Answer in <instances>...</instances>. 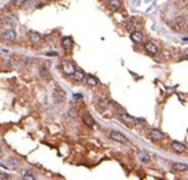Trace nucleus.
I'll use <instances>...</instances> for the list:
<instances>
[{
    "label": "nucleus",
    "mask_w": 188,
    "mask_h": 180,
    "mask_svg": "<svg viewBox=\"0 0 188 180\" xmlns=\"http://www.w3.org/2000/svg\"><path fill=\"white\" fill-rule=\"evenodd\" d=\"M108 136H109L111 140H113V141H116L118 143H127V138L121 132H118V131H111L108 133Z\"/></svg>",
    "instance_id": "1"
},
{
    "label": "nucleus",
    "mask_w": 188,
    "mask_h": 180,
    "mask_svg": "<svg viewBox=\"0 0 188 180\" xmlns=\"http://www.w3.org/2000/svg\"><path fill=\"white\" fill-rule=\"evenodd\" d=\"M119 119H121V121H122L126 126H129V127H133V126L137 124V119L133 118V117L130 116V114H126V113H122L121 116H119Z\"/></svg>",
    "instance_id": "2"
},
{
    "label": "nucleus",
    "mask_w": 188,
    "mask_h": 180,
    "mask_svg": "<svg viewBox=\"0 0 188 180\" xmlns=\"http://www.w3.org/2000/svg\"><path fill=\"white\" fill-rule=\"evenodd\" d=\"M61 70H62V72H64L65 75L71 76V75L74 74V71H75V66H74V64L70 62V61H64V62L61 64Z\"/></svg>",
    "instance_id": "3"
},
{
    "label": "nucleus",
    "mask_w": 188,
    "mask_h": 180,
    "mask_svg": "<svg viewBox=\"0 0 188 180\" xmlns=\"http://www.w3.org/2000/svg\"><path fill=\"white\" fill-rule=\"evenodd\" d=\"M149 137L152 140V141H155V142H160V141H163L164 140V133L163 132H160L159 130H150L149 132Z\"/></svg>",
    "instance_id": "4"
},
{
    "label": "nucleus",
    "mask_w": 188,
    "mask_h": 180,
    "mask_svg": "<svg viewBox=\"0 0 188 180\" xmlns=\"http://www.w3.org/2000/svg\"><path fill=\"white\" fill-rule=\"evenodd\" d=\"M15 37H17V34H15V31H14V29H8V31H5V32L3 33V36H2L3 41L8 42V43L13 42V41L15 39Z\"/></svg>",
    "instance_id": "5"
},
{
    "label": "nucleus",
    "mask_w": 188,
    "mask_h": 180,
    "mask_svg": "<svg viewBox=\"0 0 188 180\" xmlns=\"http://www.w3.org/2000/svg\"><path fill=\"white\" fill-rule=\"evenodd\" d=\"M145 50L148 51L149 53H151V55H156L158 52H159V47H158V43L156 42H148L146 45H145Z\"/></svg>",
    "instance_id": "6"
},
{
    "label": "nucleus",
    "mask_w": 188,
    "mask_h": 180,
    "mask_svg": "<svg viewBox=\"0 0 188 180\" xmlns=\"http://www.w3.org/2000/svg\"><path fill=\"white\" fill-rule=\"evenodd\" d=\"M4 24L6 25H10V27H15L17 24H18V19H17V17L14 14H6L5 18H4Z\"/></svg>",
    "instance_id": "7"
},
{
    "label": "nucleus",
    "mask_w": 188,
    "mask_h": 180,
    "mask_svg": "<svg viewBox=\"0 0 188 180\" xmlns=\"http://www.w3.org/2000/svg\"><path fill=\"white\" fill-rule=\"evenodd\" d=\"M172 150L174 152H177V153H183V152L187 151V147L184 146L183 143L178 142V141H174V142H172Z\"/></svg>",
    "instance_id": "8"
},
{
    "label": "nucleus",
    "mask_w": 188,
    "mask_h": 180,
    "mask_svg": "<svg viewBox=\"0 0 188 180\" xmlns=\"http://www.w3.org/2000/svg\"><path fill=\"white\" fill-rule=\"evenodd\" d=\"M186 27V19L183 18V17H179V18H177L174 20V24H173V28L174 31H182L183 28Z\"/></svg>",
    "instance_id": "9"
},
{
    "label": "nucleus",
    "mask_w": 188,
    "mask_h": 180,
    "mask_svg": "<svg viewBox=\"0 0 188 180\" xmlns=\"http://www.w3.org/2000/svg\"><path fill=\"white\" fill-rule=\"evenodd\" d=\"M28 37H29V39L32 42V45H38L41 42V39H42V36L39 33H37V32H29Z\"/></svg>",
    "instance_id": "10"
},
{
    "label": "nucleus",
    "mask_w": 188,
    "mask_h": 180,
    "mask_svg": "<svg viewBox=\"0 0 188 180\" xmlns=\"http://www.w3.org/2000/svg\"><path fill=\"white\" fill-rule=\"evenodd\" d=\"M71 78H73L74 81H76V83H81V81L85 80V74H84L81 70H76V68H75V71H74V74L71 75Z\"/></svg>",
    "instance_id": "11"
},
{
    "label": "nucleus",
    "mask_w": 188,
    "mask_h": 180,
    "mask_svg": "<svg viewBox=\"0 0 188 180\" xmlns=\"http://www.w3.org/2000/svg\"><path fill=\"white\" fill-rule=\"evenodd\" d=\"M121 5H122L121 0H108V8L112 12H117L121 8Z\"/></svg>",
    "instance_id": "12"
},
{
    "label": "nucleus",
    "mask_w": 188,
    "mask_h": 180,
    "mask_svg": "<svg viewBox=\"0 0 188 180\" xmlns=\"http://www.w3.org/2000/svg\"><path fill=\"white\" fill-rule=\"evenodd\" d=\"M54 99H55V101L57 103V104L58 103H62L65 100V93L61 89H57L55 91V94H54Z\"/></svg>",
    "instance_id": "13"
},
{
    "label": "nucleus",
    "mask_w": 188,
    "mask_h": 180,
    "mask_svg": "<svg viewBox=\"0 0 188 180\" xmlns=\"http://www.w3.org/2000/svg\"><path fill=\"white\" fill-rule=\"evenodd\" d=\"M131 39H132V42H135V43H141L142 39H144V36H142L141 32L135 31V32L131 33Z\"/></svg>",
    "instance_id": "14"
},
{
    "label": "nucleus",
    "mask_w": 188,
    "mask_h": 180,
    "mask_svg": "<svg viewBox=\"0 0 188 180\" xmlns=\"http://www.w3.org/2000/svg\"><path fill=\"white\" fill-rule=\"evenodd\" d=\"M61 45H62L64 50L70 51L71 47H73V39H71V37H64V38L61 39Z\"/></svg>",
    "instance_id": "15"
},
{
    "label": "nucleus",
    "mask_w": 188,
    "mask_h": 180,
    "mask_svg": "<svg viewBox=\"0 0 188 180\" xmlns=\"http://www.w3.org/2000/svg\"><path fill=\"white\" fill-rule=\"evenodd\" d=\"M85 83H87L89 86H97V85L99 84L98 79L97 78H94L93 75H88V76H85Z\"/></svg>",
    "instance_id": "16"
},
{
    "label": "nucleus",
    "mask_w": 188,
    "mask_h": 180,
    "mask_svg": "<svg viewBox=\"0 0 188 180\" xmlns=\"http://www.w3.org/2000/svg\"><path fill=\"white\" fill-rule=\"evenodd\" d=\"M83 122H84L85 126H88V127H93L94 126V119H93V117L89 113H85L83 116Z\"/></svg>",
    "instance_id": "17"
},
{
    "label": "nucleus",
    "mask_w": 188,
    "mask_h": 180,
    "mask_svg": "<svg viewBox=\"0 0 188 180\" xmlns=\"http://www.w3.org/2000/svg\"><path fill=\"white\" fill-rule=\"evenodd\" d=\"M139 160H140L141 162H144V164H149V162H150V156H149V153H148V152H144V151L139 152Z\"/></svg>",
    "instance_id": "18"
},
{
    "label": "nucleus",
    "mask_w": 188,
    "mask_h": 180,
    "mask_svg": "<svg viewBox=\"0 0 188 180\" xmlns=\"http://www.w3.org/2000/svg\"><path fill=\"white\" fill-rule=\"evenodd\" d=\"M188 169L187 164H183V162H175L173 164V170L174 171H186Z\"/></svg>",
    "instance_id": "19"
},
{
    "label": "nucleus",
    "mask_w": 188,
    "mask_h": 180,
    "mask_svg": "<svg viewBox=\"0 0 188 180\" xmlns=\"http://www.w3.org/2000/svg\"><path fill=\"white\" fill-rule=\"evenodd\" d=\"M22 179H23V180H35V179H36V176L33 175V174L31 173V171H27V173L24 174V176H23Z\"/></svg>",
    "instance_id": "20"
},
{
    "label": "nucleus",
    "mask_w": 188,
    "mask_h": 180,
    "mask_svg": "<svg viewBox=\"0 0 188 180\" xmlns=\"http://www.w3.org/2000/svg\"><path fill=\"white\" fill-rule=\"evenodd\" d=\"M126 28H127V31H129L130 33H132V32H135V31H136V27H135V24H132V23H127Z\"/></svg>",
    "instance_id": "21"
},
{
    "label": "nucleus",
    "mask_w": 188,
    "mask_h": 180,
    "mask_svg": "<svg viewBox=\"0 0 188 180\" xmlns=\"http://www.w3.org/2000/svg\"><path fill=\"white\" fill-rule=\"evenodd\" d=\"M12 176L6 173H0V180H10Z\"/></svg>",
    "instance_id": "22"
},
{
    "label": "nucleus",
    "mask_w": 188,
    "mask_h": 180,
    "mask_svg": "<svg viewBox=\"0 0 188 180\" xmlns=\"http://www.w3.org/2000/svg\"><path fill=\"white\" fill-rule=\"evenodd\" d=\"M25 3V0H13L12 2V4L14 5V6H21V5H23Z\"/></svg>",
    "instance_id": "23"
},
{
    "label": "nucleus",
    "mask_w": 188,
    "mask_h": 180,
    "mask_svg": "<svg viewBox=\"0 0 188 180\" xmlns=\"http://www.w3.org/2000/svg\"><path fill=\"white\" fill-rule=\"evenodd\" d=\"M67 114H69L71 118H75L76 116H78V112H76V110H75L74 108H70V109H69V112H67Z\"/></svg>",
    "instance_id": "24"
},
{
    "label": "nucleus",
    "mask_w": 188,
    "mask_h": 180,
    "mask_svg": "<svg viewBox=\"0 0 188 180\" xmlns=\"http://www.w3.org/2000/svg\"><path fill=\"white\" fill-rule=\"evenodd\" d=\"M8 165H10L12 167H17V166H18V162L14 161V160H9V161H8ZM10 166H9V167H10Z\"/></svg>",
    "instance_id": "25"
},
{
    "label": "nucleus",
    "mask_w": 188,
    "mask_h": 180,
    "mask_svg": "<svg viewBox=\"0 0 188 180\" xmlns=\"http://www.w3.org/2000/svg\"><path fill=\"white\" fill-rule=\"evenodd\" d=\"M3 25H4V19L2 18V17H0V28H2Z\"/></svg>",
    "instance_id": "26"
},
{
    "label": "nucleus",
    "mask_w": 188,
    "mask_h": 180,
    "mask_svg": "<svg viewBox=\"0 0 188 180\" xmlns=\"http://www.w3.org/2000/svg\"><path fill=\"white\" fill-rule=\"evenodd\" d=\"M80 98H83L80 94H75V95H74V99H80Z\"/></svg>",
    "instance_id": "27"
},
{
    "label": "nucleus",
    "mask_w": 188,
    "mask_h": 180,
    "mask_svg": "<svg viewBox=\"0 0 188 180\" xmlns=\"http://www.w3.org/2000/svg\"><path fill=\"white\" fill-rule=\"evenodd\" d=\"M47 55H48V56H57V53H56V52H48Z\"/></svg>",
    "instance_id": "28"
},
{
    "label": "nucleus",
    "mask_w": 188,
    "mask_h": 180,
    "mask_svg": "<svg viewBox=\"0 0 188 180\" xmlns=\"http://www.w3.org/2000/svg\"><path fill=\"white\" fill-rule=\"evenodd\" d=\"M0 155H3V149L0 147Z\"/></svg>",
    "instance_id": "29"
},
{
    "label": "nucleus",
    "mask_w": 188,
    "mask_h": 180,
    "mask_svg": "<svg viewBox=\"0 0 188 180\" xmlns=\"http://www.w3.org/2000/svg\"><path fill=\"white\" fill-rule=\"evenodd\" d=\"M50 2H55V0H50Z\"/></svg>",
    "instance_id": "30"
}]
</instances>
